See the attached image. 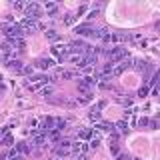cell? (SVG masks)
Returning a JSON list of instances; mask_svg holds the SVG:
<instances>
[{"label":"cell","instance_id":"obj_32","mask_svg":"<svg viewBox=\"0 0 160 160\" xmlns=\"http://www.w3.org/2000/svg\"><path fill=\"white\" fill-rule=\"evenodd\" d=\"M118 160H132L128 154H118Z\"/></svg>","mask_w":160,"mask_h":160},{"label":"cell","instance_id":"obj_8","mask_svg":"<svg viewBox=\"0 0 160 160\" xmlns=\"http://www.w3.org/2000/svg\"><path fill=\"white\" fill-rule=\"evenodd\" d=\"M6 68L12 70V72H16V74H20L22 68H24V64L20 62V60H6Z\"/></svg>","mask_w":160,"mask_h":160},{"label":"cell","instance_id":"obj_2","mask_svg":"<svg viewBox=\"0 0 160 160\" xmlns=\"http://www.w3.org/2000/svg\"><path fill=\"white\" fill-rule=\"evenodd\" d=\"M24 16H26L28 20H32V22H36V20L42 16V8L38 6V4H26L24 6Z\"/></svg>","mask_w":160,"mask_h":160},{"label":"cell","instance_id":"obj_1","mask_svg":"<svg viewBox=\"0 0 160 160\" xmlns=\"http://www.w3.org/2000/svg\"><path fill=\"white\" fill-rule=\"evenodd\" d=\"M100 54H104V56H108L110 60V64H120L122 60H126L128 56V48H124V46H118V48H112V50H102Z\"/></svg>","mask_w":160,"mask_h":160},{"label":"cell","instance_id":"obj_12","mask_svg":"<svg viewBox=\"0 0 160 160\" xmlns=\"http://www.w3.org/2000/svg\"><path fill=\"white\" fill-rule=\"evenodd\" d=\"M116 128H118V134H126V132H128L126 120H118V122H116Z\"/></svg>","mask_w":160,"mask_h":160},{"label":"cell","instance_id":"obj_16","mask_svg":"<svg viewBox=\"0 0 160 160\" xmlns=\"http://www.w3.org/2000/svg\"><path fill=\"white\" fill-rule=\"evenodd\" d=\"M46 134H48V138L52 140V142H58V140H60V132H58V130H50V132H46Z\"/></svg>","mask_w":160,"mask_h":160},{"label":"cell","instance_id":"obj_17","mask_svg":"<svg viewBox=\"0 0 160 160\" xmlns=\"http://www.w3.org/2000/svg\"><path fill=\"white\" fill-rule=\"evenodd\" d=\"M56 4H52V2H50V4H46V12H48V16H54V14H56Z\"/></svg>","mask_w":160,"mask_h":160},{"label":"cell","instance_id":"obj_25","mask_svg":"<svg viewBox=\"0 0 160 160\" xmlns=\"http://www.w3.org/2000/svg\"><path fill=\"white\" fill-rule=\"evenodd\" d=\"M20 74H26V76H32V66H24Z\"/></svg>","mask_w":160,"mask_h":160},{"label":"cell","instance_id":"obj_21","mask_svg":"<svg viewBox=\"0 0 160 160\" xmlns=\"http://www.w3.org/2000/svg\"><path fill=\"white\" fill-rule=\"evenodd\" d=\"M90 100H92V94H84V96H82V98H80V96H78V102H80V104H88V102H90Z\"/></svg>","mask_w":160,"mask_h":160},{"label":"cell","instance_id":"obj_35","mask_svg":"<svg viewBox=\"0 0 160 160\" xmlns=\"http://www.w3.org/2000/svg\"><path fill=\"white\" fill-rule=\"evenodd\" d=\"M96 16H98V10H94V12H90V16H88V18H90V20H94Z\"/></svg>","mask_w":160,"mask_h":160},{"label":"cell","instance_id":"obj_6","mask_svg":"<svg viewBox=\"0 0 160 160\" xmlns=\"http://www.w3.org/2000/svg\"><path fill=\"white\" fill-rule=\"evenodd\" d=\"M32 144H36V146H42L44 142H46V134L44 132H40V130L36 128V130H32Z\"/></svg>","mask_w":160,"mask_h":160},{"label":"cell","instance_id":"obj_11","mask_svg":"<svg viewBox=\"0 0 160 160\" xmlns=\"http://www.w3.org/2000/svg\"><path fill=\"white\" fill-rule=\"evenodd\" d=\"M14 150H16L18 154H22V156H26V154L30 152V144H28V142H18Z\"/></svg>","mask_w":160,"mask_h":160},{"label":"cell","instance_id":"obj_7","mask_svg":"<svg viewBox=\"0 0 160 160\" xmlns=\"http://www.w3.org/2000/svg\"><path fill=\"white\" fill-rule=\"evenodd\" d=\"M34 66L40 68V70H48V68L54 66V60H50V58H38L36 62H34Z\"/></svg>","mask_w":160,"mask_h":160},{"label":"cell","instance_id":"obj_13","mask_svg":"<svg viewBox=\"0 0 160 160\" xmlns=\"http://www.w3.org/2000/svg\"><path fill=\"white\" fill-rule=\"evenodd\" d=\"M66 128V120H62V118H58V120H54V130H64Z\"/></svg>","mask_w":160,"mask_h":160},{"label":"cell","instance_id":"obj_27","mask_svg":"<svg viewBox=\"0 0 160 160\" xmlns=\"http://www.w3.org/2000/svg\"><path fill=\"white\" fill-rule=\"evenodd\" d=\"M150 84H160V70H158L156 74H154V78L150 80Z\"/></svg>","mask_w":160,"mask_h":160},{"label":"cell","instance_id":"obj_26","mask_svg":"<svg viewBox=\"0 0 160 160\" xmlns=\"http://www.w3.org/2000/svg\"><path fill=\"white\" fill-rule=\"evenodd\" d=\"M136 70H144L146 68V62H142V60H136V66H134Z\"/></svg>","mask_w":160,"mask_h":160},{"label":"cell","instance_id":"obj_31","mask_svg":"<svg viewBox=\"0 0 160 160\" xmlns=\"http://www.w3.org/2000/svg\"><path fill=\"white\" fill-rule=\"evenodd\" d=\"M140 96H146V94H148V86H142V88H140Z\"/></svg>","mask_w":160,"mask_h":160},{"label":"cell","instance_id":"obj_19","mask_svg":"<svg viewBox=\"0 0 160 160\" xmlns=\"http://www.w3.org/2000/svg\"><path fill=\"white\" fill-rule=\"evenodd\" d=\"M90 136H92V130H90V128H86V130L80 132V140H88Z\"/></svg>","mask_w":160,"mask_h":160},{"label":"cell","instance_id":"obj_18","mask_svg":"<svg viewBox=\"0 0 160 160\" xmlns=\"http://www.w3.org/2000/svg\"><path fill=\"white\" fill-rule=\"evenodd\" d=\"M90 120H94V122H98V120H100V108H94L92 112H90Z\"/></svg>","mask_w":160,"mask_h":160},{"label":"cell","instance_id":"obj_20","mask_svg":"<svg viewBox=\"0 0 160 160\" xmlns=\"http://www.w3.org/2000/svg\"><path fill=\"white\" fill-rule=\"evenodd\" d=\"M110 152H112L114 156H118V154H120V148H118L116 142H110Z\"/></svg>","mask_w":160,"mask_h":160},{"label":"cell","instance_id":"obj_37","mask_svg":"<svg viewBox=\"0 0 160 160\" xmlns=\"http://www.w3.org/2000/svg\"><path fill=\"white\" fill-rule=\"evenodd\" d=\"M132 160H140V158H132Z\"/></svg>","mask_w":160,"mask_h":160},{"label":"cell","instance_id":"obj_15","mask_svg":"<svg viewBox=\"0 0 160 160\" xmlns=\"http://www.w3.org/2000/svg\"><path fill=\"white\" fill-rule=\"evenodd\" d=\"M0 144H2V146H12L14 140H12V136H10V134H4V138L0 140Z\"/></svg>","mask_w":160,"mask_h":160},{"label":"cell","instance_id":"obj_28","mask_svg":"<svg viewBox=\"0 0 160 160\" xmlns=\"http://www.w3.org/2000/svg\"><path fill=\"white\" fill-rule=\"evenodd\" d=\"M118 138H120V134L116 132V130H112V134H110V142H116Z\"/></svg>","mask_w":160,"mask_h":160},{"label":"cell","instance_id":"obj_10","mask_svg":"<svg viewBox=\"0 0 160 160\" xmlns=\"http://www.w3.org/2000/svg\"><path fill=\"white\" fill-rule=\"evenodd\" d=\"M92 30H94V28H90V24H80V26L74 30V32H76L78 36H92Z\"/></svg>","mask_w":160,"mask_h":160},{"label":"cell","instance_id":"obj_22","mask_svg":"<svg viewBox=\"0 0 160 160\" xmlns=\"http://www.w3.org/2000/svg\"><path fill=\"white\" fill-rule=\"evenodd\" d=\"M46 38H48V40H58L56 30H48V32H46Z\"/></svg>","mask_w":160,"mask_h":160},{"label":"cell","instance_id":"obj_29","mask_svg":"<svg viewBox=\"0 0 160 160\" xmlns=\"http://www.w3.org/2000/svg\"><path fill=\"white\" fill-rule=\"evenodd\" d=\"M98 144H100V138H98V136L90 140V146H92V148H98Z\"/></svg>","mask_w":160,"mask_h":160},{"label":"cell","instance_id":"obj_36","mask_svg":"<svg viewBox=\"0 0 160 160\" xmlns=\"http://www.w3.org/2000/svg\"><path fill=\"white\" fill-rule=\"evenodd\" d=\"M84 12H86V6H80L78 8V16H80V14H84Z\"/></svg>","mask_w":160,"mask_h":160},{"label":"cell","instance_id":"obj_23","mask_svg":"<svg viewBox=\"0 0 160 160\" xmlns=\"http://www.w3.org/2000/svg\"><path fill=\"white\" fill-rule=\"evenodd\" d=\"M138 124H140V126H142V128H144V126H150V118H146V116H142V118L138 120Z\"/></svg>","mask_w":160,"mask_h":160},{"label":"cell","instance_id":"obj_34","mask_svg":"<svg viewBox=\"0 0 160 160\" xmlns=\"http://www.w3.org/2000/svg\"><path fill=\"white\" fill-rule=\"evenodd\" d=\"M24 156H22V154H14V156H10V160H22Z\"/></svg>","mask_w":160,"mask_h":160},{"label":"cell","instance_id":"obj_9","mask_svg":"<svg viewBox=\"0 0 160 160\" xmlns=\"http://www.w3.org/2000/svg\"><path fill=\"white\" fill-rule=\"evenodd\" d=\"M128 68H132V64H130V58H126V60H122V62L120 64H116V66H114V70H112V74H122L124 70H128Z\"/></svg>","mask_w":160,"mask_h":160},{"label":"cell","instance_id":"obj_14","mask_svg":"<svg viewBox=\"0 0 160 160\" xmlns=\"http://www.w3.org/2000/svg\"><path fill=\"white\" fill-rule=\"evenodd\" d=\"M98 128L102 130V132H112V130H114V126H112L110 122H100V124H98Z\"/></svg>","mask_w":160,"mask_h":160},{"label":"cell","instance_id":"obj_4","mask_svg":"<svg viewBox=\"0 0 160 160\" xmlns=\"http://www.w3.org/2000/svg\"><path fill=\"white\" fill-rule=\"evenodd\" d=\"M52 54H54V56H58V60H60V62H64V60H66V58L70 56V48L56 44V46H52Z\"/></svg>","mask_w":160,"mask_h":160},{"label":"cell","instance_id":"obj_38","mask_svg":"<svg viewBox=\"0 0 160 160\" xmlns=\"http://www.w3.org/2000/svg\"><path fill=\"white\" fill-rule=\"evenodd\" d=\"M0 96H2V94H0Z\"/></svg>","mask_w":160,"mask_h":160},{"label":"cell","instance_id":"obj_5","mask_svg":"<svg viewBox=\"0 0 160 160\" xmlns=\"http://www.w3.org/2000/svg\"><path fill=\"white\" fill-rule=\"evenodd\" d=\"M38 130L40 132H50V130H54V118L52 116H44L42 120H40V124H38Z\"/></svg>","mask_w":160,"mask_h":160},{"label":"cell","instance_id":"obj_30","mask_svg":"<svg viewBox=\"0 0 160 160\" xmlns=\"http://www.w3.org/2000/svg\"><path fill=\"white\" fill-rule=\"evenodd\" d=\"M74 22V16L72 14H66V16H64V24H72Z\"/></svg>","mask_w":160,"mask_h":160},{"label":"cell","instance_id":"obj_24","mask_svg":"<svg viewBox=\"0 0 160 160\" xmlns=\"http://www.w3.org/2000/svg\"><path fill=\"white\" fill-rule=\"evenodd\" d=\"M40 94H42V96H50V94H52V88H50V86L42 88V90H40Z\"/></svg>","mask_w":160,"mask_h":160},{"label":"cell","instance_id":"obj_33","mask_svg":"<svg viewBox=\"0 0 160 160\" xmlns=\"http://www.w3.org/2000/svg\"><path fill=\"white\" fill-rule=\"evenodd\" d=\"M12 6H14V8H16V10H20V8H24V4H22V2H14V4H12Z\"/></svg>","mask_w":160,"mask_h":160},{"label":"cell","instance_id":"obj_3","mask_svg":"<svg viewBox=\"0 0 160 160\" xmlns=\"http://www.w3.org/2000/svg\"><path fill=\"white\" fill-rule=\"evenodd\" d=\"M94 84H96V80L92 76H84V78H80V82H78V90L84 92V94H90V86H94Z\"/></svg>","mask_w":160,"mask_h":160}]
</instances>
